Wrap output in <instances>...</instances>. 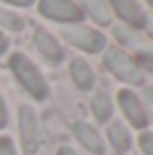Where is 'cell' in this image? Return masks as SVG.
I'll list each match as a JSON object with an SVG mask.
<instances>
[{"label":"cell","instance_id":"obj_1","mask_svg":"<svg viewBox=\"0 0 153 155\" xmlns=\"http://www.w3.org/2000/svg\"><path fill=\"white\" fill-rule=\"evenodd\" d=\"M9 68H12V72L16 74L18 83L23 85L34 99H45L47 97V83H45L43 74L38 72V68H36L25 54H12Z\"/></svg>","mask_w":153,"mask_h":155},{"label":"cell","instance_id":"obj_2","mask_svg":"<svg viewBox=\"0 0 153 155\" xmlns=\"http://www.w3.org/2000/svg\"><path fill=\"white\" fill-rule=\"evenodd\" d=\"M106 65H108V70L117 79H122V81L133 83V85L142 83V72H140L138 63L126 54V52L117 50V47H113V50L106 52Z\"/></svg>","mask_w":153,"mask_h":155},{"label":"cell","instance_id":"obj_3","mask_svg":"<svg viewBox=\"0 0 153 155\" xmlns=\"http://www.w3.org/2000/svg\"><path fill=\"white\" fill-rule=\"evenodd\" d=\"M63 38L68 43H72L75 47H81V50L90 52H101L106 47V38H104L101 31L92 29V27H86V25H75V27H65L63 29Z\"/></svg>","mask_w":153,"mask_h":155},{"label":"cell","instance_id":"obj_4","mask_svg":"<svg viewBox=\"0 0 153 155\" xmlns=\"http://www.w3.org/2000/svg\"><path fill=\"white\" fill-rule=\"evenodd\" d=\"M38 12L52 20H59V23H79L83 18L81 7L75 0H41Z\"/></svg>","mask_w":153,"mask_h":155},{"label":"cell","instance_id":"obj_5","mask_svg":"<svg viewBox=\"0 0 153 155\" xmlns=\"http://www.w3.org/2000/svg\"><path fill=\"white\" fill-rule=\"evenodd\" d=\"M20 140H23V151L25 155H34L38 148V121L36 113L29 106H20Z\"/></svg>","mask_w":153,"mask_h":155},{"label":"cell","instance_id":"obj_6","mask_svg":"<svg viewBox=\"0 0 153 155\" xmlns=\"http://www.w3.org/2000/svg\"><path fill=\"white\" fill-rule=\"evenodd\" d=\"M110 7H113V12L119 16V18L124 20V23H128L131 27H144L146 23V14L144 9L140 7L138 0H108Z\"/></svg>","mask_w":153,"mask_h":155},{"label":"cell","instance_id":"obj_7","mask_svg":"<svg viewBox=\"0 0 153 155\" xmlns=\"http://www.w3.org/2000/svg\"><path fill=\"white\" fill-rule=\"evenodd\" d=\"M34 45L50 63H61L63 61V47L56 43L54 36L47 34L45 29H36L34 31Z\"/></svg>","mask_w":153,"mask_h":155},{"label":"cell","instance_id":"obj_8","mask_svg":"<svg viewBox=\"0 0 153 155\" xmlns=\"http://www.w3.org/2000/svg\"><path fill=\"white\" fill-rule=\"evenodd\" d=\"M119 106H122L126 119H128L133 126L142 128L146 124V115H144V110H142V104L131 90H122V92H119Z\"/></svg>","mask_w":153,"mask_h":155},{"label":"cell","instance_id":"obj_9","mask_svg":"<svg viewBox=\"0 0 153 155\" xmlns=\"http://www.w3.org/2000/svg\"><path fill=\"white\" fill-rule=\"evenodd\" d=\"M75 135H77V140L83 144V148H88V151L95 153V155H104V142H101V137H99V133L95 130L90 124L77 121L75 124Z\"/></svg>","mask_w":153,"mask_h":155},{"label":"cell","instance_id":"obj_10","mask_svg":"<svg viewBox=\"0 0 153 155\" xmlns=\"http://www.w3.org/2000/svg\"><path fill=\"white\" fill-rule=\"evenodd\" d=\"M70 77H72V81L77 83L79 90H90L92 83H95V74H92L90 65H88L83 58H75V61L70 63Z\"/></svg>","mask_w":153,"mask_h":155},{"label":"cell","instance_id":"obj_11","mask_svg":"<svg viewBox=\"0 0 153 155\" xmlns=\"http://www.w3.org/2000/svg\"><path fill=\"white\" fill-rule=\"evenodd\" d=\"M79 7L83 14H88L97 25H108L110 23V9L106 0H79Z\"/></svg>","mask_w":153,"mask_h":155},{"label":"cell","instance_id":"obj_12","mask_svg":"<svg viewBox=\"0 0 153 155\" xmlns=\"http://www.w3.org/2000/svg\"><path fill=\"white\" fill-rule=\"evenodd\" d=\"M108 137H110V144L115 146V151H117V153L128 151V146H131V135H128V130H126L119 121H115V124L108 128Z\"/></svg>","mask_w":153,"mask_h":155},{"label":"cell","instance_id":"obj_13","mask_svg":"<svg viewBox=\"0 0 153 155\" xmlns=\"http://www.w3.org/2000/svg\"><path fill=\"white\" fill-rule=\"evenodd\" d=\"M92 113H95V117H97L99 121H106L110 117V113H113V104H110V99H108L106 92H97L92 97Z\"/></svg>","mask_w":153,"mask_h":155},{"label":"cell","instance_id":"obj_14","mask_svg":"<svg viewBox=\"0 0 153 155\" xmlns=\"http://www.w3.org/2000/svg\"><path fill=\"white\" fill-rule=\"evenodd\" d=\"M0 25H2V27H7V29L18 31L20 27H23V20H20L16 14H12V12H5V9H0Z\"/></svg>","mask_w":153,"mask_h":155},{"label":"cell","instance_id":"obj_15","mask_svg":"<svg viewBox=\"0 0 153 155\" xmlns=\"http://www.w3.org/2000/svg\"><path fill=\"white\" fill-rule=\"evenodd\" d=\"M140 146H142V151H144V155H153V135L151 133H144V135L140 137Z\"/></svg>","mask_w":153,"mask_h":155},{"label":"cell","instance_id":"obj_16","mask_svg":"<svg viewBox=\"0 0 153 155\" xmlns=\"http://www.w3.org/2000/svg\"><path fill=\"white\" fill-rule=\"evenodd\" d=\"M0 155H16V148L9 137H0Z\"/></svg>","mask_w":153,"mask_h":155},{"label":"cell","instance_id":"obj_17","mask_svg":"<svg viewBox=\"0 0 153 155\" xmlns=\"http://www.w3.org/2000/svg\"><path fill=\"white\" fill-rule=\"evenodd\" d=\"M140 61L144 63V68L153 70V54H149V52H142V54H140Z\"/></svg>","mask_w":153,"mask_h":155},{"label":"cell","instance_id":"obj_18","mask_svg":"<svg viewBox=\"0 0 153 155\" xmlns=\"http://www.w3.org/2000/svg\"><path fill=\"white\" fill-rule=\"evenodd\" d=\"M7 126V108H5V101L0 97V128Z\"/></svg>","mask_w":153,"mask_h":155},{"label":"cell","instance_id":"obj_19","mask_svg":"<svg viewBox=\"0 0 153 155\" xmlns=\"http://www.w3.org/2000/svg\"><path fill=\"white\" fill-rule=\"evenodd\" d=\"M5 2H9V5H16V7H29V5H34L36 0H5Z\"/></svg>","mask_w":153,"mask_h":155},{"label":"cell","instance_id":"obj_20","mask_svg":"<svg viewBox=\"0 0 153 155\" xmlns=\"http://www.w3.org/2000/svg\"><path fill=\"white\" fill-rule=\"evenodd\" d=\"M144 27H146V31H149V36L153 38V16H146V23H144Z\"/></svg>","mask_w":153,"mask_h":155},{"label":"cell","instance_id":"obj_21","mask_svg":"<svg viewBox=\"0 0 153 155\" xmlns=\"http://www.w3.org/2000/svg\"><path fill=\"white\" fill-rule=\"evenodd\" d=\"M56 155H77V153L72 151L70 146H61V148H59V153H56Z\"/></svg>","mask_w":153,"mask_h":155},{"label":"cell","instance_id":"obj_22","mask_svg":"<svg viewBox=\"0 0 153 155\" xmlns=\"http://www.w3.org/2000/svg\"><path fill=\"white\" fill-rule=\"evenodd\" d=\"M5 52H7V38L0 34V54H5Z\"/></svg>","mask_w":153,"mask_h":155},{"label":"cell","instance_id":"obj_23","mask_svg":"<svg viewBox=\"0 0 153 155\" xmlns=\"http://www.w3.org/2000/svg\"><path fill=\"white\" fill-rule=\"evenodd\" d=\"M146 2H149V5H151V7H153V0H146Z\"/></svg>","mask_w":153,"mask_h":155}]
</instances>
